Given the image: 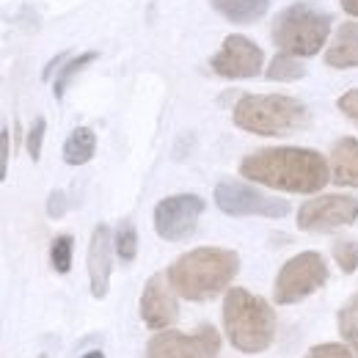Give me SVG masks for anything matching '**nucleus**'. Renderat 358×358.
<instances>
[{
    "instance_id": "obj_19",
    "label": "nucleus",
    "mask_w": 358,
    "mask_h": 358,
    "mask_svg": "<svg viewBox=\"0 0 358 358\" xmlns=\"http://www.w3.org/2000/svg\"><path fill=\"white\" fill-rule=\"evenodd\" d=\"M96 55H99V52H94V50H89V52H80L78 58H72V61H69V64H66V66L58 72L55 86H52V91H55V96H58V99L66 94V89L72 86V80H75V78H78V75H80V72H83L89 64H94V61H96Z\"/></svg>"
},
{
    "instance_id": "obj_29",
    "label": "nucleus",
    "mask_w": 358,
    "mask_h": 358,
    "mask_svg": "<svg viewBox=\"0 0 358 358\" xmlns=\"http://www.w3.org/2000/svg\"><path fill=\"white\" fill-rule=\"evenodd\" d=\"M342 8H345L348 14L358 17V0H342Z\"/></svg>"
},
{
    "instance_id": "obj_31",
    "label": "nucleus",
    "mask_w": 358,
    "mask_h": 358,
    "mask_svg": "<svg viewBox=\"0 0 358 358\" xmlns=\"http://www.w3.org/2000/svg\"><path fill=\"white\" fill-rule=\"evenodd\" d=\"M80 358H105V356H102V350H91V353H86V356Z\"/></svg>"
},
{
    "instance_id": "obj_13",
    "label": "nucleus",
    "mask_w": 358,
    "mask_h": 358,
    "mask_svg": "<svg viewBox=\"0 0 358 358\" xmlns=\"http://www.w3.org/2000/svg\"><path fill=\"white\" fill-rule=\"evenodd\" d=\"M113 234L105 224L94 226L89 243V281L91 295L94 298H105L108 295V284H110V270H113Z\"/></svg>"
},
{
    "instance_id": "obj_30",
    "label": "nucleus",
    "mask_w": 358,
    "mask_h": 358,
    "mask_svg": "<svg viewBox=\"0 0 358 358\" xmlns=\"http://www.w3.org/2000/svg\"><path fill=\"white\" fill-rule=\"evenodd\" d=\"M64 58H66V52H58V58H52V61H50V66L45 69V78H50V75H52V69H55V66H58Z\"/></svg>"
},
{
    "instance_id": "obj_24",
    "label": "nucleus",
    "mask_w": 358,
    "mask_h": 358,
    "mask_svg": "<svg viewBox=\"0 0 358 358\" xmlns=\"http://www.w3.org/2000/svg\"><path fill=\"white\" fill-rule=\"evenodd\" d=\"M45 133H47V122L39 116V119L31 124L28 138H25V149H28L31 160H39V157H42V141H45Z\"/></svg>"
},
{
    "instance_id": "obj_15",
    "label": "nucleus",
    "mask_w": 358,
    "mask_h": 358,
    "mask_svg": "<svg viewBox=\"0 0 358 358\" xmlns=\"http://www.w3.org/2000/svg\"><path fill=\"white\" fill-rule=\"evenodd\" d=\"M325 64L334 69H353L358 66V22H345L331 47L325 50Z\"/></svg>"
},
{
    "instance_id": "obj_21",
    "label": "nucleus",
    "mask_w": 358,
    "mask_h": 358,
    "mask_svg": "<svg viewBox=\"0 0 358 358\" xmlns=\"http://www.w3.org/2000/svg\"><path fill=\"white\" fill-rule=\"evenodd\" d=\"M113 245L122 262H133L138 254V231H135L133 221H122L116 234H113Z\"/></svg>"
},
{
    "instance_id": "obj_22",
    "label": "nucleus",
    "mask_w": 358,
    "mask_h": 358,
    "mask_svg": "<svg viewBox=\"0 0 358 358\" xmlns=\"http://www.w3.org/2000/svg\"><path fill=\"white\" fill-rule=\"evenodd\" d=\"M72 245L75 240L69 234H58L50 245V262L58 273H69L72 270Z\"/></svg>"
},
{
    "instance_id": "obj_7",
    "label": "nucleus",
    "mask_w": 358,
    "mask_h": 358,
    "mask_svg": "<svg viewBox=\"0 0 358 358\" xmlns=\"http://www.w3.org/2000/svg\"><path fill=\"white\" fill-rule=\"evenodd\" d=\"M221 350V334L213 325H201L196 334L163 331L146 345L149 358H215Z\"/></svg>"
},
{
    "instance_id": "obj_20",
    "label": "nucleus",
    "mask_w": 358,
    "mask_h": 358,
    "mask_svg": "<svg viewBox=\"0 0 358 358\" xmlns=\"http://www.w3.org/2000/svg\"><path fill=\"white\" fill-rule=\"evenodd\" d=\"M339 334L348 342V348L358 353V292L339 309Z\"/></svg>"
},
{
    "instance_id": "obj_32",
    "label": "nucleus",
    "mask_w": 358,
    "mask_h": 358,
    "mask_svg": "<svg viewBox=\"0 0 358 358\" xmlns=\"http://www.w3.org/2000/svg\"><path fill=\"white\" fill-rule=\"evenodd\" d=\"M39 358H47V356H39Z\"/></svg>"
},
{
    "instance_id": "obj_18",
    "label": "nucleus",
    "mask_w": 358,
    "mask_h": 358,
    "mask_svg": "<svg viewBox=\"0 0 358 358\" xmlns=\"http://www.w3.org/2000/svg\"><path fill=\"white\" fill-rule=\"evenodd\" d=\"M306 75V66L295 58V55H275L268 66V78L270 80H281V83H289V80H301Z\"/></svg>"
},
{
    "instance_id": "obj_10",
    "label": "nucleus",
    "mask_w": 358,
    "mask_h": 358,
    "mask_svg": "<svg viewBox=\"0 0 358 358\" xmlns=\"http://www.w3.org/2000/svg\"><path fill=\"white\" fill-rule=\"evenodd\" d=\"M265 52L259 45H254L248 36H226L221 50L213 55L210 66L215 75L226 80H243V78H257L262 72Z\"/></svg>"
},
{
    "instance_id": "obj_5",
    "label": "nucleus",
    "mask_w": 358,
    "mask_h": 358,
    "mask_svg": "<svg viewBox=\"0 0 358 358\" xmlns=\"http://www.w3.org/2000/svg\"><path fill=\"white\" fill-rule=\"evenodd\" d=\"M331 34V17L312 6H289L273 22V42L287 55H317Z\"/></svg>"
},
{
    "instance_id": "obj_14",
    "label": "nucleus",
    "mask_w": 358,
    "mask_h": 358,
    "mask_svg": "<svg viewBox=\"0 0 358 358\" xmlns=\"http://www.w3.org/2000/svg\"><path fill=\"white\" fill-rule=\"evenodd\" d=\"M331 179L336 185L358 187V138H339L331 152Z\"/></svg>"
},
{
    "instance_id": "obj_9",
    "label": "nucleus",
    "mask_w": 358,
    "mask_h": 358,
    "mask_svg": "<svg viewBox=\"0 0 358 358\" xmlns=\"http://www.w3.org/2000/svg\"><path fill=\"white\" fill-rule=\"evenodd\" d=\"M201 213H204V199H199L193 193L169 196L155 207V229L163 240L179 243L187 234H193Z\"/></svg>"
},
{
    "instance_id": "obj_1",
    "label": "nucleus",
    "mask_w": 358,
    "mask_h": 358,
    "mask_svg": "<svg viewBox=\"0 0 358 358\" xmlns=\"http://www.w3.org/2000/svg\"><path fill=\"white\" fill-rule=\"evenodd\" d=\"M240 174L257 185H268L284 193H317L328 182V163L314 149L275 146L259 149L240 163Z\"/></svg>"
},
{
    "instance_id": "obj_6",
    "label": "nucleus",
    "mask_w": 358,
    "mask_h": 358,
    "mask_svg": "<svg viewBox=\"0 0 358 358\" xmlns=\"http://www.w3.org/2000/svg\"><path fill=\"white\" fill-rule=\"evenodd\" d=\"M328 281V268L325 259L317 251H303L298 257H292L284 268L278 270L275 287H273V298L281 306L298 303L301 298L317 292L322 284Z\"/></svg>"
},
{
    "instance_id": "obj_17",
    "label": "nucleus",
    "mask_w": 358,
    "mask_h": 358,
    "mask_svg": "<svg viewBox=\"0 0 358 358\" xmlns=\"http://www.w3.org/2000/svg\"><path fill=\"white\" fill-rule=\"evenodd\" d=\"M96 152V135L91 127H75L69 138L64 141V160L69 166H83L89 163Z\"/></svg>"
},
{
    "instance_id": "obj_27",
    "label": "nucleus",
    "mask_w": 358,
    "mask_h": 358,
    "mask_svg": "<svg viewBox=\"0 0 358 358\" xmlns=\"http://www.w3.org/2000/svg\"><path fill=\"white\" fill-rule=\"evenodd\" d=\"M64 213H66V196H64V190H52L50 199H47V215L61 218Z\"/></svg>"
},
{
    "instance_id": "obj_11",
    "label": "nucleus",
    "mask_w": 358,
    "mask_h": 358,
    "mask_svg": "<svg viewBox=\"0 0 358 358\" xmlns=\"http://www.w3.org/2000/svg\"><path fill=\"white\" fill-rule=\"evenodd\" d=\"M358 218V201L353 196H317L298 210V226L303 231H334L350 226Z\"/></svg>"
},
{
    "instance_id": "obj_25",
    "label": "nucleus",
    "mask_w": 358,
    "mask_h": 358,
    "mask_svg": "<svg viewBox=\"0 0 358 358\" xmlns=\"http://www.w3.org/2000/svg\"><path fill=\"white\" fill-rule=\"evenodd\" d=\"M303 358H356V356H353L345 345H334V342H328V345H314Z\"/></svg>"
},
{
    "instance_id": "obj_26",
    "label": "nucleus",
    "mask_w": 358,
    "mask_h": 358,
    "mask_svg": "<svg viewBox=\"0 0 358 358\" xmlns=\"http://www.w3.org/2000/svg\"><path fill=\"white\" fill-rule=\"evenodd\" d=\"M336 105H339V110H342L348 119H353V122L358 124V89L342 94V96L336 99Z\"/></svg>"
},
{
    "instance_id": "obj_28",
    "label": "nucleus",
    "mask_w": 358,
    "mask_h": 358,
    "mask_svg": "<svg viewBox=\"0 0 358 358\" xmlns=\"http://www.w3.org/2000/svg\"><path fill=\"white\" fill-rule=\"evenodd\" d=\"M8 149H11V143H8V130L3 127V133H0V177L6 179V171H8Z\"/></svg>"
},
{
    "instance_id": "obj_3",
    "label": "nucleus",
    "mask_w": 358,
    "mask_h": 358,
    "mask_svg": "<svg viewBox=\"0 0 358 358\" xmlns=\"http://www.w3.org/2000/svg\"><path fill=\"white\" fill-rule=\"evenodd\" d=\"M224 325L229 342L240 353H262L275 339V312L268 301L248 289H229L224 301Z\"/></svg>"
},
{
    "instance_id": "obj_12",
    "label": "nucleus",
    "mask_w": 358,
    "mask_h": 358,
    "mask_svg": "<svg viewBox=\"0 0 358 358\" xmlns=\"http://www.w3.org/2000/svg\"><path fill=\"white\" fill-rule=\"evenodd\" d=\"M169 287H171L169 275L155 273V275L146 281L143 292H141V317H143V322H146L149 328H155V331H163V328L174 325L179 317V306Z\"/></svg>"
},
{
    "instance_id": "obj_4",
    "label": "nucleus",
    "mask_w": 358,
    "mask_h": 358,
    "mask_svg": "<svg viewBox=\"0 0 358 358\" xmlns=\"http://www.w3.org/2000/svg\"><path fill=\"white\" fill-rule=\"evenodd\" d=\"M240 130L257 135H289L309 124V110L287 94H243L231 110Z\"/></svg>"
},
{
    "instance_id": "obj_23",
    "label": "nucleus",
    "mask_w": 358,
    "mask_h": 358,
    "mask_svg": "<svg viewBox=\"0 0 358 358\" xmlns=\"http://www.w3.org/2000/svg\"><path fill=\"white\" fill-rule=\"evenodd\" d=\"M334 259L342 273H356L358 270V243L356 240H336L334 243Z\"/></svg>"
},
{
    "instance_id": "obj_8",
    "label": "nucleus",
    "mask_w": 358,
    "mask_h": 358,
    "mask_svg": "<svg viewBox=\"0 0 358 358\" xmlns=\"http://www.w3.org/2000/svg\"><path fill=\"white\" fill-rule=\"evenodd\" d=\"M215 204L221 213L243 218V215H262V218H284L289 213V204L284 199H273L268 193H259L240 182H221L215 187Z\"/></svg>"
},
{
    "instance_id": "obj_2",
    "label": "nucleus",
    "mask_w": 358,
    "mask_h": 358,
    "mask_svg": "<svg viewBox=\"0 0 358 358\" xmlns=\"http://www.w3.org/2000/svg\"><path fill=\"white\" fill-rule=\"evenodd\" d=\"M240 270L237 251L229 248H196L182 254L169 268L171 289H177L187 301H207L224 292Z\"/></svg>"
},
{
    "instance_id": "obj_16",
    "label": "nucleus",
    "mask_w": 358,
    "mask_h": 358,
    "mask_svg": "<svg viewBox=\"0 0 358 358\" xmlns=\"http://www.w3.org/2000/svg\"><path fill=\"white\" fill-rule=\"evenodd\" d=\"M213 6L224 14L226 20L248 25V22H257L268 14L270 0H213Z\"/></svg>"
}]
</instances>
